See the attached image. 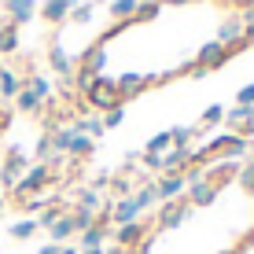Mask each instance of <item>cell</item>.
Listing matches in <instances>:
<instances>
[{
  "label": "cell",
  "mask_w": 254,
  "mask_h": 254,
  "mask_svg": "<svg viewBox=\"0 0 254 254\" xmlns=\"http://www.w3.org/2000/svg\"><path fill=\"white\" fill-rule=\"evenodd\" d=\"M45 185H52V166H48V162H37V166H30V170L19 177V185L11 188V195L19 199V203H26V199L41 195Z\"/></svg>",
  "instance_id": "cell-1"
},
{
  "label": "cell",
  "mask_w": 254,
  "mask_h": 254,
  "mask_svg": "<svg viewBox=\"0 0 254 254\" xmlns=\"http://www.w3.org/2000/svg\"><path fill=\"white\" fill-rule=\"evenodd\" d=\"M85 103H89V111L96 107V111H103V115H107L111 107H118V85H115V77H107V74H100L92 81V89L85 92Z\"/></svg>",
  "instance_id": "cell-2"
},
{
  "label": "cell",
  "mask_w": 254,
  "mask_h": 254,
  "mask_svg": "<svg viewBox=\"0 0 254 254\" xmlns=\"http://www.w3.org/2000/svg\"><path fill=\"white\" fill-rule=\"evenodd\" d=\"M185 181H188V195H185V199H188V206H210V203L217 199V188L210 185V181H206L199 170H188V173H185Z\"/></svg>",
  "instance_id": "cell-3"
},
{
  "label": "cell",
  "mask_w": 254,
  "mask_h": 254,
  "mask_svg": "<svg viewBox=\"0 0 254 254\" xmlns=\"http://www.w3.org/2000/svg\"><path fill=\"white\" fill-rule=\"evenodd\" d=\"M30 170V159H26L22 147H7V159L0 162V181H4V188L11 191L15 185H19V177Z\"/></svg>",
  "instance_id": "cell-4"
},
{
  "label": "cell",
  "mask_w": 254,
  "mask_h": 254,
  "mask_svg": "<svg viewBox=\"0 0 254 254\" xmlns=\"http://www.w3.org/2000/svg\"><path fill=\"white\" fill-rule=\"evenodd\" d=\"M151 236V225L140 217V221H129V225H118L115 229V247H122V251H129V247H140V243Z\"/></svg>",
  "instance_id": "cell-5"
},
{
  "label": "cell",
  "mask_w": 254,
  "mask_h": 254,
  "mask_svg": "<svg viewBox=\"0 0 254 254\" xmlns=\"http://www.w3.org/2000/svg\"><path fill=\"white\" fill-rule=\"evenodd\" d=\"M229 56H232V52L225 48L221 41H206V45L199 48V56H195V66H191V70H203V74H206V70H217L221 63H229Z\"/></svg>",
  "instance_id": "cell-6"
},
{
  "label": "cell",
  "mask_w": 254,
  "mask_h": 254,
  "mask_svg": "<svg viewBox=\"0 0 254 254\" xmlns=\"http://www.w3.org/2000/svg\"><path fill=\"white\" fill-rule=\"evenodd\" d=\"M155 191H159V203H173V199H185L188 181H185V173H162L155 181Z\"/></svg>",
  "instance_id": "cell-7"
},
{
  "label": "cell",
  "mask_w": 254,
  "mask_h": 254,
  "mask_svg": "<svg viewBox=\"0 0 254 254\" xmlns=\"http://www.w3.org/2000/svg\"><path fill=\"white\" fill-rule=\"evenodd\" d=\"M225 122H229V133L236 136H254V107H232L225 111Z\"/></svg>",
  "instance_id": "cell-8"
},
{
  "label": "cell",
  "mask_w": 254,
  "mask_h": 254,
  "mask_svg": "<svg viewBox=\"0 0 254 254\" xmlns=\"http://www.w3.org/2000/svg\"><path fill=\"white\" fill-rule=\"evenodd\" d=\"M191 214V206H188V199H173V203H162V210H159V229H177L181 221Z\"/></svg>",
  "instance_id": "cell-9"
},
{
  "label": "cell",
  "mask_w": 254,
  "mask_h": 254,
  "mask_svg": "<svg viewBox=\"0 0 254 254\" xmlns=\"http://www.w3.org/2000/svg\"><path fill=\"white\" fill-rule=\"evenodd\" d=\"M4 11H7V22L11 26H26L37 15V0H4Z\"/></svg>",
  "instance_id": "cell-10"
},
{
  "label": "cell",
  "mask_w": 254,
  "mask_h": 254,
  "mask_svg": "<svg viewBox=\"0 0 254 254\" xmlns=\"http://www.w3.org/2000/svg\"><path fill=\"white\" fill-rule=\"evenodd\" d=\"M115 85H118V100L126 103V100H133V96H140L151 85V77H144V74H122V77H115Z\"/></svg>",
  "instance_id": "cell-11"
},
{
  "label": "cell",
  "mask_w": 254,
  "mask_h": 254,
  "mask_svg": "<svg viewBox=\"0 0 254 254\" xmlns=\"http://www.w3.org/2000/svg\"><path fill=\"white\" fill-rule=\"evenodd\" d=\"M103 66H107V48H103V45H92V48L81 52V70H89V74L100 77Z\"/></svg>",
  "instance_id": "cell-12"
},
{
  "label": "cell",
  "mask_w": 254,
  "mask_h": 254,
  "mask_svg": "<svg viewBox=\"0 0 254 254\" xmlns=\"http://www.w3.org/2000/svg\"><path fill=\"white\" fill-rule=\"evenodd\" d=\"M236 173H240V162H232V159H221V162H214V170L206 173V181L214 188H221L225 181H236Z\"/></svg>",
  "instance_id": "cell-13"
},
{
  "label": "cell",
  "mask_w": 254,
  "mask_h": 254,
  "mask_svg": "<svg viewBox=\"0 0 254 254\" xmlns=\"http://www.w3.org/2000/svg\"><path fill=\"white\" fill-rule=\"evenodd\" d=\"M48 66L56 70L59 77H74V59L63 52V45H52L48 48Z\"/></svg>",
  "instance_id": "cell-14"
},
{
  "label": "cell",
  "mask_w": 254,
  "mask_h": 254,
  "mask_svg": "<svg viewBox=\"0 0 254 254\" xmlns=\"http://www.w3.org/2000/svg\"><path fill=\"white\" fill-rule=\"evenodd\" d=\"M74 11V4L70 0H45V7H41V19H48L52 26L66 22V15Z\"/></svg>",
  "instance_id": "cell-15"
},
{
  "label": "cell",
  "mask_w": 254,
  "mask_h": 254,
  "mask_svg": "<svg viewBox=\"0 0 254 254\" xmlns=\"http://www.w3.org/2000/svg\"><path fill=\"white\" fill-rule=\"evenodd\" d=\"M188 151H191V147H170V151L162 155V173H185Z\"/></svg>",
  "instance_id": "cell-16"
},
{
  "label": "cell",
  "mask_w": 254,
  "mask_h": 254,
  "mask_svg": "<svg viewBox=\"0 0 254 254\" xmlns=\"http://www.w3.org/2000/svg\"><path fill=\"white\" fill-rule=\"evenodd\" d=\"M77 236H81V251H89V247H103V243H107V236H111V225L96 221L92 229H85V232H77Z\"/></svg>",
  "instance_id": "cell-17"
},
{
  "label": "cell",
  "mask_w": 254,
  "mask_h": 254,
  "mask_svg": "<svg viewBox=\"0 0 254 254\" xmlns=\"http://www.w3.org/2000/svg\"><path fill=\"white\" fill-rule=\"evenodd\" d=\"M19 92H22V77L15 74V70L0 66V100H15Z\"/></svg>",
  "instance_id": "cell-18"
},
{
  "label": "cell",
  "mask_w": 254,
  "mask_h": 254,
  "mask_svg": "<svg viewBox=\"0 0 254 254\" xmlns=\"http://www.w3.org/2000/svg\"><path fill=\"white\" fill-rule=\"evenodd\" d=\"M48 236H52V243H66L70 236H77L74 217H70V214H59V217H56V225L48 229Z\"/></svg>",
  "instance_id": "cell-19"
},
{
  "label": "cell",
  "mask_w": 254,
  "mask_h": 254,
  "mask_svg": "<svg viewBox=\"0 0 254 254\" xmlns=\"http://www.w3.org/2000/svg\"><path fill=\"white\" fill-rule=\"evenodd\" d=\"M136 7H140V0H111V19H118V26H126V22H133Z\"/></svg>",
  "instance_id": "cell-20"
},
{
  "label": "cell",
  "mask_w": 254,
  "mask_h": 254,
  "mask_svg": "<svg viewBox=\"0 0 254 254\" xmlns=\"http://www.w3.org/2000/svg\"><path fill=\"white\" fill-rule=\"evenodd\" d=\"M133 199H136V206H140V214L144 210H151L155 203H159V191H155V181H144L136 191H133Z\"/></svg>",
  "instance_id": "cell-21"
},
{
  "label": "cell",
  "mask_w": 254,
  "mask_h": 254,
  "mask_svg": "<svg viewBox=\"0 0 254 254\" xmlns=\"http://www.w3.org/2000/svg\"><path fill=\"white\" fill-rule=\"evenodd\" d=\"M11 52H19V26H0V56H11Z\"/></svg>",
  "instance_id": "cell-22"
},
{
  "label": "cell",
  "mask_w": 254,
  "mask_h": 254,
  "mask_svg": "<svg viewBox=\"0 0 254 254\" xmlns=\"http://www.w3.org/2000/svg\"><path fill=\"white\" fill-rule=\"evenodd\" d=\"M92 147H96V140L74 129V136H70V151H66V155H74V159H85V155H92Z\"/></svg>",
  "instance_id": "cell-23"
},
{
  "label": "cell",
  "mask_w": 254,
  "mask_h": 254,
  "mask_svg": "<svg viewBox=\"0 0 254 254\" xmlns=\"http://www.w3.org/2000/svg\"><path fill=\"white\" fill-rule=\"evenodd\" d=\"M22 89L37 92V100L45 103L48 96H52V81H48V77H41V74H30V77H22Z\"/></svg>",
  "instance_id": "cell-24"
},
{
  "label": "cell",
  "mask_w": 254,
  "mask_h": 254,
  "mask_svg": "<svg viewBox=\"0 0 254 254\" xmlns=\"http://www.w3.org/2000/svg\"><path fill=\"white\" fill-rule=\"evenodd\" d=\"M15 107H19L22 115H37V111H41V100H37V92L22 89L19 96H15Z\"/></svg>",
  "instance_id": "cell-25"
},
{
  "label": "cell",
  "mask_w": 254,
  "mask_h": 254,
  "mask_svg": "<svg viewBox=\"0 0 254 254\" xmlns=\"http://www.w3.org/2000/svg\"><path fill=\"white\" fill-rule=\"evenodd\" d=\"M77 206H81V210H103V199H100V191L89 185V188L77 191Z\"/></svg>",
  "instance_id": "cell-26"
},
{
  "label": "cell",
  "mask_w": 254,
  "mask_h": 254,
  "mask_svg": "<svg viewBox=\"0 0 254 254\" xmlns=\"http://www.w3.org/2000/svg\"><path fill=\"white\" fill-rule=\"evenodd\" d=\"M77 133H85V136H103V118H89V115H85V118H77Z\"/></svg>",
  "instance_id": "cell-27"
},
{
  "label": "cell",
  "mask_w": 254,
  "mask_h": 254,
  "mask_svg": "<svg viewBox=\"0 0 254 254\" xmlns=\"http://www.w3.org/2000/svg\"><path fill=\"white\" fill-rule=\"evenodd\" d=\"M162 11V0H144V4L136 7V15H133V22H151L155 15Z\"/></svg>",
  "instance_id": "cell-28"
},
{
  "label": "cell",
  "mask_w": 254,
  "mask_h": 254,
  "mask_svg": "<svg viewBox=\"0 0 254 254\" xmlns=\"http://www.w3.org/2000/svg\"><path fill=\"white\" fill-rule=\"evenodd\" d=\"M70 217H74V229H77V232H85V229H92V225H96V210L74 206V210H70Z\"/></svg>",
  "instance_id": "cell-29"
},
{
  "label": "cell",
  "mask_w": 254,
  "mask_h": 254,
  "mask_svg": "<svg viewBox=\"0 0 254 254\" xmlns=\"http://www.w3.org/2000/svg\"><path fill=\"white\" fill-rule=\"evenodd\" d=\"M48 136H52V151H63L66 155L70 151V136H74V126H70V129H52Z\"/></svg>",
  "instance_id": "cell-30"
},
{
  "label": "cell",
  "mask_w": 254,
  "mask_h": 254,
  "mask_svg": "<svg viewBox=\"0 0 254 254\" xmlns=\"http://www.w3.org/2000/svg\"><path fill=\"white\" fill-rule=\"evenodd\" d=\"M221 122H225V107H221V103H214V107H206V111H203V118H199V126H195V129L221 126Z\"/></svg>",
  "instance_id": "cell-31"
},
{
  "label": "cell",
  "mask_w": 254,
  "mask_h": 254,
  "mask_svg": "<svg viewBox=\"0 0 254 254\" xmlns=\"http://www.w3.org/2000/svg\"><path fill=\"white\" fill-rule=\"evenodd\" d=\"M236 181H240V188L247 191V195H254V159L240 166V173H236Z\"/></svg>",
  "instance_id": "cell-32"
},
{
  "label": "cell",
  "mask_w": 254,
  "mask_h": 254,
  "mask_svg": "<svg viewBox=\"0 0 254 254\" xmlns=\"http://www.w3.org/2000/svg\"><path fill=\"white\" fill-rule=\"evenodd\" d=\"M33 232H37V217H22V221L11 225V236H15V240H30Z\"/></svg>",
  "instance_id": "cell-33"
},
{
  "label": "cell",
  "mask_w": 254,
  "mask_h": 254,
  "mask_svg": "<svg viewBox=\"0 0 254 254\" xmlns=\"http://www.w3.org/2000/svg\"><path fill=\"white\" fill-rule=\"evenodd\" d=\"M173 147V140H170V129H166V133H155L151 140H147V151L151 155H166Z\"/></svg>",
  "instance_id": "cell-34"
},
{
  "label": "cell",
  "mask_w": 254,
  "mask_h": 254,
  "mask_svg": "<svg viewBox=\"0 0 254 254\" xmlns=\"http://www.w3.org/2000/svg\"><path fill=\"white\" fill-rule=\"evenodd\" d=\"M195 133L199 129H191V126H177V129H170V140H173V147H188Z\"/></svg>",
  "instance_id": "cell-35"
},
{
  "label": "cell",
  "mask_w": 254,
  "mask_h": 254,
  "mask_svg": "<svg viewBox=\"0 0 254 254\" xmlns=\"http://www.w3.org/2000/svg\"><path fill=\"white\" fill-rule=\"evenodd\" d=\"M107 185H111V191H115V199H129L133 195V181L129 177H111Z\"/></svg>",
  "instance_id": "cell-36"
},
{
  "label": "cell",
  "mask_w": 254,
  "mask_h": 254,
  "mask_svg": "<svg viewBox=\"0 0 254 254\" xmlns=\"http://www.w3.org/2000/svg\"><path fill=\"white\" fill-rule=\"evenodd\" d=\"M122 118H126V107L118 103V107H111L107 115H103V129H115V126H122Z\"/></svg>",
  "instance_id": "cell-37"
},
{
  "label": "cell",
  "mask_w": 254,
  "mask_h": 254,
  "mask_svg": "<svg viewBox=\"0 0 254 254\" xmlns=\"http://www.w3.org/2000/svg\"><path fill=\"white\" fill-rule=\"evenodd\" d=\"M59 214H63V210H59V206H48V210H41V217H37V229H52Z\"/></svg>",
  "instance_id": "cell-38"
},
{
  "label": "cell",
  "mask_w": 254,
  "mask_h": 254,
  "mask_svg": "<svg viewBox=\"0 0 254 254\" xmlns=\"http://www.w3.org/2000/svg\"><path fill=\"white\" fill-rule=\"evenodd\" d=\"M236 107H254V85H243L236 92Z\"/></svg>",
  "instance_id": "cell-39"
},
{
  "label": "cell",
  "mask_w": 254,
  "mask_h": 254,
  "mask_svg": "<svg viewBox=\"0 0 254 254\" xmlns=\"http://www.w3.org/2000/svg\"><path fill=\"white\" fill-rule=\"evenodd\" d=\"M92 11H96L92 4H77L74 11H70V19H74V22H89V19H92Z\"/></svg>",
  "instance_id": "cell-40"
},
{
  "label": "cell",
  "mask_w": 254,
  "mask_h": 254,
  "mask_svg": "<svg viewBox=\"0 0 254 254\" xmlns=\"http://www.w3.org/2000/svg\"><path fill=\"white\" fill-rule=\"evenodd\" d=\"M140 162H144V170H155V173H162V155H151V151H144V155H140Z\"/></svg>",
  "instance_id": "cell-41"
},
{
  "label": "cell",
  "mask_w": 254,
  "mask_h": 254,
  "mask_svg": "<svg viewBox=\"0 0 254 254\" xmlns=\"http://www.w3.org/2000/svg\"><path fill=\"white\" fill-rule=\"evenodd\" d=\"M37 159H41V162L52 159V136H41V140H37Z\"/></svg>",
  "instance_id": "cell-42"
},
{
  "label": "cell",
  "mask_w": 254,
  "mask_h": 254,
  "mask_svg": "<svg viewBox=\"0 0 254 254\" xmlns=\"http://www.w3.org/2000/svg\"><path fill=\"white\" fill-rule=\"evenodd\" d=\"M240 22H243V30H254V0H251V4H243Z\"/></svg>",
  "instance_id": "cell-43"
},
{
  "label": "cell",
  "mask_w": 254,
  "mask_h": 254,
  "mask_svg": "<svg viewBox=\"0 0 254 254\" xmlns=\"http://www.w3.org/2000/svg\"><path fill=\"white\" fill-rule=\"evenodd\" d=\"M56 254H81V251H77V247H70V243H59V251Z\"/></svg>",
  "instance_id": "cell-44"
},
{
  "label": "cell",
  "mask_w": 254,
  "mask_h": 254,
  "mask_svg": "<svg viewBox=\"0 0 254 254\" xmlns=\"http://www.w3.org/2000/svg\"><path fill=\"white\" fill-rule=\"evenodd\" d=\"M56 251H59V243H45V247H41L37 254H56Z\"/></svg>",
  "instance_id": "cell-45"
},
{
  "label": "cell",
  "mask_w": 254,
  "mask_h": 254,
  "mask_svg": "<svg viewBox=\"0 0 254 254\" xmlns=\"http://www.w3.org/2000/svg\"><path fill=\"white\" fill-rule=\"evenodd\" d=\"M103 254H126V251H122V247H111V251H103Z\"/></svg>",
  "instance_id": "cell-46"
},
{
  "label": "cell",
  "mask_w": 254,
  "mask_h": 254,
  "mask_svg": "<svg viewBox=\"0 0 254 254\" xmlns=\"http://www.w3.org/2000/svg\"><path fill=\"white\" fill-rule=\"evenodd\" d=\"M4 206H7V199H4V195H0V214H4Z\"/></svg>",
  "instance_id": "cell-47"
},
{
  "label": "cell",
  "mask_w": 254,
  "mask_h": 254,
  "mask_svg": "<svg viewBox=\"0 0 254 254\" xmlns=\"http://www.w3.org/2000/svg\"><path fill=\"white\" fill-rule=\"evenodd\" d=\"M251 159H254V140H251Z\"/></svg>",
  "instance_id": "cell-48"
},
{
  "label": "cell",
  "mask_w": 254,
  "mask_h": 254,
  "mask_svg": "<svg viewBox=\"0 0 254 254\" xmlns=\"http://www.w3.org/2000/svg\"><path fill=\"white\" fill-rule=\"evenodd\" d=\"M170 4H185V0H170Z\"/></svg>",
  "instance_id": "cell-49"
}]
</instances>
